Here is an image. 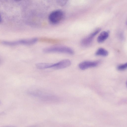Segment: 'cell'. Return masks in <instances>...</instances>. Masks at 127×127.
<instances>
[{
  "mask_svg": "<svg viewBox=\"0 0 127 127\" xmlns=\"http://www.w3.org/2000/svg\"><path fill=\"white\" fill-rule=\"evenodd\" d=\"M37 40V38H33L13 41H3L2 43L4 45L8 46H15L21 45H30L34 44Z\"/></svg>",
  "mask_w": 127,
  "mask_h": 127,
  "instance_id": "cell-2",
  "label": "cell"
},
{
  "mask_svg": "<svg viewBox=\"0 0 127 127\" xmlns=\"http://www.w3.org/2000/svg\"><path fill=\"white\" fill-rule=\"evenodd\" d=\"M100 31L99 29H97L87 36L83 38L81 41V44L84 47H88L91 44L94 37Z\"/></svg>",
  "mask_w": 127,
  "mask_h": 127,
  "instance_id": "cell-4",
  "label": "cell"
},
{
  "mask_svg": "<svg viewBox=\"0 0 127 127\" xmlns=\"http://www.w3.org/2000/svg\"><path fill=\"white\" fill-rule=\"evenodd\" d=\"M64 16L63 12L60 10L54 11L52 12L49 16L50 22L53 24H57L62 19Z\"/></svg>",
  "mask_w": 127,
  "mask_h": 127,
  "instance_id": "cell-3",
  "label": "cell"
},
{
  "mask_svg": "<svg viewBox=\"0 0 127 127\" xmlns=\"http://www.w3.org/2000/svg\"><path fill=\"white\" fill-rule=\"evenodd\" d=\"M109 35V32H108L103 31L98 36L97 38V41L99 43H102L108 38Z\"/></svg>",
  "mask_w": 127,
  "mask_h": 127,
  "instance_id": "cell-7",
  "label": "cell"
},
{
  "mask_svg": "<svg viewBox=\"0 0 127 127\" xmlns=\"http://www.w3.org/2000/svg\"></svg>",
  "mask_w": 127,
  "mask_h": 127,
  "instance_id": "cell-16",
  "label": "cell"
},
{
  "mask_svg": "<svg viewBox=\"0 0 127 127\" xmlns=\"http://www.w3.org/2000/svg\"><path fill=\"white\" fill-rule=\"evenodd\" d=\"M71 62L69 59H64L58 62L53 64L52 68L56 69H60L66 68L71 65Z\"/></svg>",
  "mask_w": 127,
  "mask_h": 127,
  "instance_id": "cell-6",
  "label": "cell"
},
{
  "mask_svg": "<svg viewBox=\"0 0 127 127\" xmlns=\"http://www.w3.org/2000/svg\"><path fill=\"white\" fill-rule=\"evenodd\" d=\"M1 102L0 101V104H1Z\"/></svg>",
  "mask_w": 127,
  "mask_h": 127,
  "instance_id": "cell-15",
  "label": "cell"
},
{
  "mask_svg": "<svg viewBox=\"0 0 127 127\" xmlns=\"http://www.w3.org/2000/svg\"><path fill=\"white\" fill-rule=\"evenodd\" d=\"M58 4L61 6H64L68 0H56Z\"/></svg>",
  "mask_w": 127,
  "mask_h": 127,
  "instance_id": "cell-11",
  "label": "cell"
},
{
  "mask_svg": "<svg viewBox=\"0 0 127 127\" xmlns=\"http://www.w3.org/2000/svg\"><path fill=\"white\" fill-rule=\"evenodd\" d=\"M127 67V63L119 65L117 67V69L119 71H123L125 70Z\"/></svg>",
  "mask_w": 127,
  "mask_h": 127,
  "instance_id": "cell-10",
  "label": "cell"
},
{
  "mask_svg": "<svg viewBox=\"0 0 127 127\" xmlns=\"http://www.w3.org/2000/svg\"><path fill=\"white\" fill-rule=\"evenodd\" d=\"M14 0L16 1H20L21 0Z\"/></svg>",
  "mask_w": 127,
  "mask_h": 127,
  "instance_id": "cell-14",
  "label": "cell"
},
{
  "mask_svg": "<svg viewBox=\"0 0 127 127\" xmlns=\"http://www.w3.org/2000/svg\"><path fill=\"white\" fill-rule=\"evenodd\" d=\"M2 19L1 16L0 14V23L1 22Z\"/></svg>",
  "mask_w": 127,
  "mask_h": 127,
  "instance_id": "cell-13",
  "label": "cell"
},
{
  "mask_svg": "<svg viewBox=\"0 0 127 127\" xmlns=\"http://www.w3.org/2000/svg\"><path fill=\"white\" fill-rule=\"evenodd\" d=\"M53 63H37L36 64L37 68L39 69H43L52 68Z\"/></svg>",
  "mask_w": 127,
  "mask_h": 127,
  "instance_id": "cell-8",
  "label": "cell"
},
{
  "mask_svg": "<svg viewBox=\"0 0 127 127\" xmlns=\"http://www.w3.org/2000/svg\"><path fill=\"white\" fill-rule=\"evenodd\" d=\"M108 54V51L106 49L102 48H98L95 53L96 56L104 57L107 56Z\"/></svg>",
  "mask_w": 127,
  "mask_h": 127,
  "instance_id": "cell-9",
  "label": "cell"
},
{
  "mask_svg": "<svg viewBox=\"0 0 127 127\" xmlns=\"http://www.w3.org/2000/svg\"><path fill=\"white\" fill-rule=\"evenodd\" d=\"M43 51L45 53H59L73 55L74 53L73 50L70 47L63 46H56L46 47Z\"/></svg>",
  "mask_w": 127,
  "mask_h": 127,
  "instance_id": "cell-1",
  "label": "cell"
},
{
  "mask_svg": "<svg viewBox=\"0 0 127 127\" xmlns=\"http://www.w3.org/2000/svg\"><path fill=\"white\" fill-rule=\"evenodd\" d=\"M99 61H85L80 63L78 67L81 69L84 70L89 68L95 67L98 65Z\"/></svg>",
  "mask_w": 127,
  "mask_h": 127,
  "instance_id": "cell-5",
  "label": "cell"
},
{
  "mask_svg": "<svg viewBox=\"0 0 127 127\" xmlns=\"http://www.w3.org/2000/svg\"><path fill=\"white\" fill-rule=\"evenodd\" d=\"M119 37L121 39L123 40L124 39V36L122 32H120L119 34Z\"/></svg>",
  "mask_w": 127,
  "mask_h": 127,
  "instance_id": "cell-12",
  "label": "cell"
}]
</instances>
